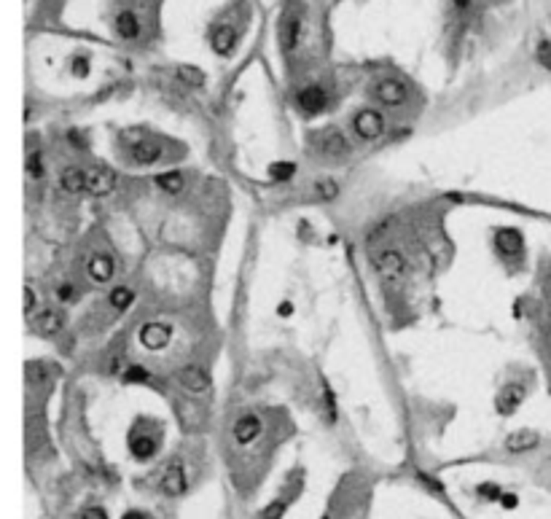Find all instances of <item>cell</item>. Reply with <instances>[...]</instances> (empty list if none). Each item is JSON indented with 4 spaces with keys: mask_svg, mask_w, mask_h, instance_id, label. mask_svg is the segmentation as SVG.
I'll return each mask as SVG.
<instances>
[{
    "mask_svg": "<svg viewBox=\"0 0 551 519\" xmlns=\"http://www.w3.org/2000/svg\"><path fill=\"white\" fill-rule=\"evenodd\" d=\"M374 269L384 286H401L406 280V259L396 248H382L374 253Z\"/></svg>",
    "mask_w": 551,
    "mask_h": 519,
    "instance_id": "cell-1",
    "label": "cell"
},
{
    "mask_svg": "<svg viewBox=\"0 0 551 519\" xmlns=\"http://www.w3.org/2000/svg\"><path fill=\"white\" fill-rule=\"evenodd\" d=\"M312 151L320 153V156H328V159H342V156H347L352 151V146L337 127H325V129L312 132Z\"/></svg>",
    "mask_w": 551,
    "mask_h": 519,
    "instance_id": "cell-2",
    "label": "cell"
},
{
    "mask_svg": "<svg viewBox=\"0 0 551 519\" xmlns=\"http://www.w3.org/2000/svg\"><path fill=\"white\" fill-rule=\"evenodd\" d=\"M302 30H304V22H302V14L296 8H288L283 19H280V27H277V44L285 54H293L299 44H302Z\"/></svg>",
    "mask_w": 551,
    "mask_h": 519,
    "instance_id": "cell-3",
    "label": "cell"
},
{
    "mask_svg": "<svg viewBox=\"0 0 551 519\" xmlns=\"http://www.w3.org/2000/svg\"><path fill=\"white\" fill-rule=\"evenodd\" d=\"M127 159L132 165H140V167H148V165H156L159 159H164V143L159 138H138L129 143L127 148Z\"/></svg>",
    "mask_w": 551,
    "mask_h": 519,
    "instance_id": "cell-4",
    "label": "cell"
},
{
    "mask_svg": "<svg viewBox=\"0 0 551 519\" xmlns=\"http://www.w3.org/2000/svg\"><path fill=\"white\" fill-rule=\"evenodd\" d=\"M352 132L361 140H380L384 132V116L374 108H361L355 116H352Z\"/></svg>",
    "mask_w": 551,
    "mask_h": 519,
    "instance_id": "cell-5",
    "label": "cell"
},
{
    "mask_svg": "<svg viewBox=\"0 0 551 519\" xmlns=\"http://www.w3.org/2000/svg\"><path fill=\"white\" fill-rule=\"evenodd\" d=\"M374 97H377V103H382L384 108H398L406 103V97H409V86L396 76H384L380 78L377 84H374Z\"/></svg>",
    "mask_w": 551,
    "mask_h": 519,
    "instance_id": "cell-6",
    "label": "cell"
},
{
    "mask_svg": "<svg viewBox=\"0 0 551 519\" xmlns=\"http://www.w3.org/2000/svg\"><path fill=\"white\" fill-rule=\"evenodd\" d=\"M159 487L164 495L169 498H178V495H183L186 489H188V473H186V466L181 458L169 460L167 466H164V471H162V479H159Z\"/></svg>",
    "mask_w": 551,
    "mask_h": 519,
    "instance_id": "cell-7",
    "label": "cell"
},
{
    "mask_svg": "<svg viewBox=\"0 0 551 519\" xmlns=\"http://www.w3.org/2000/svg\"><path fill=\"white\" fill-rule=\"evenodd\" d=\"M524 396H527V387L521 382H508V385H503V390L498 393V398H495V409L503 417H508V414H514L519 409Z\"/></svg>",
    "mask_w": 551,
    "mask_h": 519,
    "instance_id": "cell-8",
    "label": "cell"
},
{
    "mask_svg": "<svg viewBox=\"0 0 551 519\" xmlns=\"http://www.w3.org/2000/svg\"><path fill=\"white\" fill-rule=\"evenodd\" d=\"M116 186V172L108 167H89L86 169V194L92 197H105Z\"/></svg>",
    "mask_w": 551,
    "mask_h": 519,
    "instance_id": "cell-9",
    "label": "cell"
},
{
    "mask_svg": "<svg viewBox=\"0 0 551 519\" xmlns=\"http://www.w3.org/2000/svg\"><path fill=\"white\" fill-rule=\"evenodd\" d=\"M169 339H172V328H169L167 323H145L143 328H140V342H143V347H148V350H162V347H167Z\"/></svg>",
    "mask_w": 551,
    "mask_h": 519,
    "instance_id": "cell-10",
    "label": "cell"
},
{
    "mask_svg": "<svg viewBox=\"0 0 551 519\" xmlns=\"http://www.w3.org/2000/svg\"><path fill=\"white\" fill-rule=\"evenodd\" d=\"M296 105L304 110L306 116H315V113H320L323 108L328 105V92L323 89V86H304V89H299L296 94Z\"/></svg>",
    "mask_w": 551,
    "mask_h": 519,
    "instance_id": "cell-11",
    "label": "cell"
},
{
    "mask_svg": "<svg viewBox=\"0 0 551 519\" xmlns=\"http://www.w3.org/2000/svg\"><path fill=\"white\" fill-rule=\"evenodd\" d=\"M178 382L183 385L188 393H205V390L210 387V377H207V371H205L202 366H194V364L178 369Z\"/></svg>",
    "mask_w": 551,
    "mask_h": 519,
    "instance_id": "cell-12",
    "label": "cell"
},
{
    "mask_svg": "<svg viewBox=\"0 0 551 519\" xmlns=\"http://www.w3.org/2000/svg\"><path fill=\"white\" fill-rule=\"evenodd\" d=\"M261 430H264L261 417H256V414H242L234 423V439H237V444H253L261 436Z\"/></svg>",
    "mask_w": 551,
    "mask_h": 519,
    "instance_id": "cell-13",
    "label": "cell"
},
{
    "mask_svg": "<svg viewBox=\"0 0 551 519\" xmlns=\"http://www.w3.org/2000/svg\"><path fill=\"white\" fill-rule=\"evenodd\" d=\"M30 321L41 336H51L62 328V312L60 309H54V307H41V312L32 315Z\"/></svg>",
    "mask_w": 551,
    "mask_h": 519,
    "instance_id": "cell-14",
    "label": "cell"
},
{
    "mask_svg": "<svg viewBox=\"0 0 551 519\" xmlns=\"http://www.w3.org/2000/svg\"><path fill=\"white\" fill-rule=\"evenodd\" d=\"M495 248L503 253L505 259H519L521 256V234L517 229H500L495 234Z\"/></svg>",
    "mask_w": 551,
    "mask_h": 519,
    "instance_id": "cell-15",
    "label": "cell"
},
{
    "mask_svg": "<svg viewBox=\"0 0 551 519\" xmlns=\"http://www.w3.org/2000/svg\"><path fill=\"white\" fill-rule=\"evenodd\" d=\"M86 272H89L94 283H108L113 277V272H116V264H113V259L108 253H94L92 259L86 261Z\"/></svg>",
    "mask_w": 551,
    "mask_h": 519,
    "instance_id": "cell-16",
    "label": "cell"
},
{
    "mask_svg": "<svg viewBox=\"0 0 551 519\" xmlns=\"http://www.w3.org/2000/svg\"><path fill=\"white\" fill-rule=\"evenodd\" d=\"M60 188L65 194H84L86 191V169L65 167L60 175Z\"/></svg>",
    "mask_w": 551,
    "mask_h": 519,
    "instance_id": "cell-17",
    "label": "cell"
},
{
    "mask_svg": "<svg viewBox=\"0 0 551 519\" xmlns=\"http://www.w3.org/2000/svg\"><path fill=\"white\" fill-rule=\"evenodd\" d=\"M210 41H213V49L221 57H229L231 51H234V46H237V30L229 27V25H221V27L213 30Z\"/></svg>",
    "mask_w": 551,
    "mask_h": 519,
    "instance_id": "cell-18",
    "label": "cell"
},
{
    "mask_svg": "<svg viewBox=\"0 0 551 519\" xmlns=\"http://www.w3.org/2000/svg\"><path fill=\"white\" fill-rule=\"evenodd\" d=\"M116 32H119V38H124V41H135L140 35V19L135 11H119V16H116Z\"/></svg>",
    "mask_w": 551,
    "mask_h": 519,
    "instance_id": "cell-19",
    "label": "cell"
},
{
    "mask_svg": "<svg viewBox=\"0 0 551 519\" xmlns=\"http://www.w3.org/2000/svg\"><path fill=\"white\" fill-rule=\"evenodd\" d=\"M153 181H156V186H159L164 194H169V197L181 194V191L186 188V178L181 175V172H159Z\"/></svg>",
    "mask_w": 551,
    "mask_h": 519,
    "instance_id": "cell-20",
    "label": "cell"
},
{
    "mask_svg": "<svg viewBox=\"0 0 551 519\" xmlns=\"http://www.w3.org/2000/svg\"><path fill=\"white\" fill-rule=\"evenodd\" d=\"M505 447H508L511 452H527V449L538 447V433L536 430H517V433L508 436Z\"/></svg>",
    "mask_w": 551,
    "mask_h": 519,
    "instance_id": "cell-21",
    "label": "cell"
},
{
    "mask_svg": "<svg viewBox=\"0 0 551 519\" xmlns=\"http://www.w3.org/2000/svg\"><path fill=\"white\" fill-rule=\"evenodd\" d=\"M129 449H132V455L138 460H148V458H153V452H156V442H153L151 436L138 433V436L129 439Z\"/></svg>",
    "mask_w": 551,
    "mask_h": 519,
    "instance_id": "cell-22",
    "label": "cell"
},
{
    "mask_svg": "<svg viewBox=\"0 0 551 519\" xmlns=\"http://www.w3.org/2000/svg\"><path fill=\"white\" fill-rule=\"evenodd\" d=\"M110 307H116V309H127V307L135 302V293L132 288H127V286H116V288L110 290Z\"/></svg>",
    "mask_w": 551,
    "mask_h": 519,
    "instance_id": "cell-23",
    "label": "cell"
},
{
    "mask_svg": "<svg viewBox=\"0 0 551 519\" xmlns=\"http://www.w3.org/2000/svg\"><path fill=\"white\" fill-rule=\"evenodd\" d=\"M178 78L183 81L186 86H197V89L205 84V73H202L200 68H191V65H181L178 68Z\"/></svg>",
    "mask_w": 551,
    "mask_h": 519,
    "instance_id": "cell-24",
    "label": "cell"
},
{
    "mask_svg": "<svg viewBox=\"0 0 551 519\" xmlns=\"http://www.w3.org/2000/svg\"><path fill=\"white\" fill-rule=\"evenodd\" d=\"M25 165H27V175H30V181H41V178H44V159H41V151H38V148H30Z\"/></svg>",
    "mask_w": 551,
    "mask_h": 519,
    "instance_id": "cell-25",
    "label": "cell"
},
{
    "mask_svg": "<svg viewBox=\"0 0 551 519\" xmlns=\"http://www.w3.org/2000/svg\"><path fill=\"white\" fill-rule=\"evenodd\" d=\"M315 194L320 199H337L339 197V184L334 178H320L318 184H315Z\"/></svg>",
    "mask_w": 551,
    "mask_h": 519,
    "instance_id": "cell-26",
    "label": "cell"
},
{
    "mask_svg": "<svg viewBox=\"0 0 551 519\" xmlns=\"http://www.w3.org/2000/svg\"><path fill=\"white\" fill-rule=\"evenodd\" d=\"M293 172H296V165H291V162H275V165H269V178H275V181H291Z\"/></svg>",
    "mask_w": 551,
    "mask_h": 519,
    "instance_id": "cell-27",
    "label": "cell"
},
{
    "mask_svg": "<svg viewBox=\"0 0 551 519\" xmlns=\"http://www.w3.org/2000/svg\"><path fill=\"white\" fill-rule=\"evenodd\" d=\"M148 380H151V374L140 366V364H132V366L124 369V382H148Z\"/></svg>",
    "mask_w": 551,
    "mask_h": 519,
    "instance_id": "cell-28",
    "label": "cell"
},
{
    "mask_svg": "<svg viewBox=\"0 0 551 519\" xmlns=\"http://www.w3.org/2000/svg\"><path fill=\"white\" fill-rule=\"evenodd\" d=\"M285 508H288V504H285V501H275V504H269L266 508H264V511H261V519H283Z\"/></svg>",
    "mask_w": 551,
    "mask_h": 519,
    "instance_id": "cell-29",
    "label": "cell"
},
{
    "mask_svg": "<svg viewBox=\"0 0 551 519\" xmlns=\"http://www.w3.org/2000/svg\"><path fill=\"white\" fill-rule=\"evenodd\" d=\"M538 62H540L546 70H551V41H540V44H538Z\"/></svg>",
    "mask_w": 551,
    "mask_h": 519,
    "instance_id": "cell-30",
    "label": "cell"
},
{
    "mask_svg": "<svg viewBox=\"0 0 551 519\" xmlns=\"http://www.w3.org/2000/svg\"><path fill=\"white\" fill-rule=\"evenodd\" d=\"M25 299H27L25 312H27V318H32V315H35V307H38V299H35V290H32V286H27V288H25Z\"/></svg>",
    "mask_w": 551,
    "mask_h": 519,
    "instance_id": "cell-31",
    "label": "cell"
},
{
    "mask_svg": "<svg viewBox=\"0 0 551 519\" xmlns=\"http://www.w3.org/2000/svg\"><path fill=\"white\" fill-rule=\"evenodd\" d=\"M73 296H76V288H73V283H62L60 288H57V299H60V302H65V305H67V302H70Z\"/></svg>",
    "mask_w": 551,
    "mask_h": 519,
    "instance_id": "cell-32",
    "label": "cell"
},
{
    "mask_svg": "<svg viewBox=\"0 0 551 519\" xmlns=\"http://www.w3.org/2000/svg\"><path fill=\"white\" fill-rule=\"evenodd\" d=\"M479 495H484L487 501H498V498H503L498 485H481V487H479Z\"/></svg>",
    "mask_w": 551,
    "mask_h": 519,
    "instance_id": "cell-33",
    "label": "cell"
},
{
    "mask_svg": "<svg viewBox=\"0 0 551 519\" xmlns=\"http://www.w3.org/2000/svg\"><path fill=\"white\" fill-rule=\"evenodd\" d=\"M73 73H76V76H86V73H89V60H86V57H76V60H73Z\"/></svg>",
    "mask_w": 551,
    "mask_h": 519,
    "instance_id": "cell-34",
    "label": "cell"
},
{
    "mask_svg": "<svg viewBox=\"0 0 551 519\" xmlns=\"http://www.w3.org/2000/svg\"><path fill=\"white\" fill-rule=\"evenodd\" d=\"M81 519H108V514L103 511V508L92 506V508H86V511H84V517H81Z\"/></svg>",
    "mask_w": 551,
    "mask_h": 519,
    "instance_id": "cell-35",
    "label": "cell"
},
{
    "mask_svg": "<svg viewBox=\"0 0 551 519\" xmlns=\"http://www.w3.org/2000/svg\"><path fill=\"white\" fill-rule=\"evenodd\" d=\"M500 504H503L505 508H514V506L519 504V501H517V495H503V498H500Z\"/></svg>",
    "mask_w": 551,
    "mask_h": 519,
    "instance_id": "cell-36",
    "label": "cell"
},
{
    "mask_svg": "<svg viewBox=\"0 0 551 519\" xmlns=\"http://www.w3.org/2000/svg\"><path fill=\"white\" fill-rule=\"evenodd\" d=\"M122 519H145V514L143 511H127Z\"/></svg>",
    "mask_w": 551,
    "mask_h": 519,
    "instance_id": "cell-37",
    "label": "cell"
},
{
    "mask_svg": "<svg viewBox=\"0 0 551 519\" xmlns=\"http://www.w3.org/2000/svg\"><path fill=\"white\" fill-rule=\"evenodd\" d=\"M280 312H283V315H291V312H293V307L288 305V302H285V305H280Z\"/></svg>",
    "mask_w": 551,
    "mask_h": 519,
    "instance_id": "cell-38",
    "label": "cell"
},
{
    "mask_svg": "<svg viewBox=\"0 0 551 519\" xmlns=\"http://www.w3.org/2000/svg\"><path fill=\"white\" fill-rule=\"evenodd\" d=\"M455 6H458V8H468V6H471V0H455Z\"/></svg>",
    "mask_w": 551,
    "mask_h": 519,
    "instance_id": "cell-39",
    "label": "cell"
},
{
    "mask_svg": "<svg viewBox=\"0 0 551 519\" xmlns=\"http://www.w3.org/2000/svg\"><path fill=\"white\" fill-rule=\"evenodd\" d=\"M549 350H551V345H549Z\"/></svg>",
    "mask_w": 551,
    "mask_h": 519,
    "instance_id": "cell-40",
    "label": "cell"
}]
</instances>
